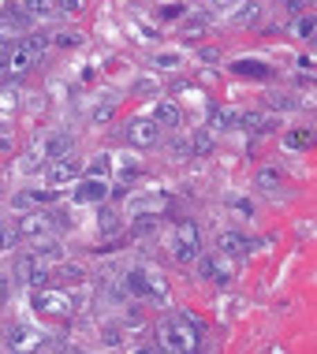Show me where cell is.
<instances>
[{
    "label": "cell",
    "mask_w": 317,
    "mask_h": 354,
    "mask_svg": "<svg viewBox=\"0 0 317 354\" xmlns=\"http://www.w3.org/2000/svg\"><path fill=\"white\" fill-rule=\"evenodd\" d=\"M198 250H201V232L194 220H179L176 224V235H172V254H176V261H198Z\"/></svg>",
    "instance_id": "3"
},
{
    "label": "cell",
    "mask_w": 317,
    "mask_h": 354,
    "mask_svg": "<svg viewBox=\"0 0 317 354\" xmlns=\"http://www.w3.org/2000/svg\"><path fill=\"white\" fill-rule=\"evenodd\" d=\"M15 109H19L15 86H4V90H0V123H8V112H15Z\"/></svg>",
    "instance_id": "18"
},
{
    "label": "cell",
    "mask_w": 317,
    "mask_h": 354,
    "mask_svg": "<svg viewBox=\"0 0 317 354\" xmlns=\"http://www.w3.org/2000/svg\"><path fill=\"white\" fill-rule=\"evenodd\" d=\"M98 220H101V232H105V235L120 232V216L112 213V209H101V216H98Z\"/></svg>",
    "instance_id": "25"
},
{
    "label": "cell",
    "mask_w": 317,
    "mask_h": 354,
    "mask_svg": "<svg viewBox=\"0 0 317 354\" xmlns=\"http://www.w3.org/2000/svg\"><path fill=\"white\" fill-rule=\"evenodd\" d=\"M4 53H8V45H4V37H0V68H4Z\"/></svg>",
    "instance_id": "41"
},
{
    "label": "cell",
    "mask_w": 317,
    "mask_h": 354,
    "mask_svg": "<svg viewBox=\"0 0 317 354\" xmlns=\"http://www.w3.org/2000/svg\"><path fill=\"white\" fill-rule=\"evenodd\" d=\"M53 213H26L23 220H19V239H49L53 235Z\"/></svg>",
    "instance_id": "7"
},
{
    "label": "cell",
    "mask_w": 317,
    "mask_h": 354,
    "mask_svg": "<svg viewBox=\"0 0 317 354\" xmlns=\"http://www.w3.org/2000/svg\"><path fill=\"white\" fill-rule=\"evenodd\" d=\"M235 4H239V0H213L217 12H224V8H235Z\"/></svg>",
    "instance_id": "40"
},
{
    "label": "cell",
    "mask_w": 317,
    "mask_h": 354,
    "mask_svg": "<svg viewBox=\"0 0 317 354\" xmlns=\"http://www.w3.org/2000/svg\"><path fill=\"white\" fill-rule=\"evenodd\" d=\"M257 19H262V4H257V0H239L235 12H232V23L235 26H254Z\"/></svg>",
    "instance_id": "11"
},
{
    "label": "cell",
    "mask_w": 317,
    "mask_h": 354,
    "mask_svg": "<svg viewBox=\"0 0 317 354\" xmlns=\"http://www.w3.org/2000/svg\"><path fill=\"white\" fill-rule=\"evenodd\" d=\"M153 227H157V216H142V220H134V235H150Z\"/></svg>",
    "instance_id": "27"
},
{
    "label": "cell",
    "mask_w": 317,
    "mask_h": 354,
    "mask_svg": "<svg viewBox=\"0 0 317 354\" xmlns=\"http://www.w3.org/2000/svg\"><path fill=\"white\" fill-rule=\"evenodd\" d=\"M127 142L134 149H150V146H157L161 142V123L153 120V116H134L127 123Z\"/></svg>",
    "instance_id": "5"
},
{
    "label": "cell",
    "mask_w": 317,
    "mask_h": 354,
    "mask_svg": "<svg viewBox=\"0 0 317 354\" xmlns=\"http://www.w3.org/2000/svg\"><path fill=\"white\" fill-rule=\"evenodd\" d=\"M109 171H112V157H109V153H101V157H93V160H90L86 176H90V179H105Z\"/></svg>",
    "instance_id": "20"
},
{
    "label": "cell",
    "mask_w": 317,
    "mask_h": 354,
    "mask_svg": "<svg viewBox=\"0 0 317 354\" xmlns=\"http://www.w3.org/2000/svg\"><path fill=\"white\" fill-rule=\"evenodd\" d=\"M82 176V165L71 157H60V160H49V168H45V179H49V187H67L75 183V179Z\"/></svg>",
    "instance_id": "6"
},
{
    "label": "cell",
    "mask_w": 317,
    "mask_h": 354,
    "mask_svg": "<svg viewBox=\"0 0 317 354\" xmlns=\"http://www.w3.org/2000/svg\"><path fill=\"white\" fill-rule=\"evenodd\" d=\"M19 232H4V224H0V250H8V246H15Z\"/></svg>",
    "instance_id": "31"
},
{
    "label": "cell",
    "mask_w": 317,
    "mask_h": 354,
    "mask_svg": "<svg viewBox=\"0 0 317 354\" xmlns=\"http://www.w3.org/2000/svg\"><path fill=\"white\" fill-rule=\"evenodd\" d=\"M179 64H183V60H179V53H161L157 56V68H179Z\"/></svg>",
    "instance_id": "29"
},
{
    "label": "cell",
    "mask_w": 317,
    "mask_h": 354,
    "mask_svg": "<svg viewBox=\"0 0 317 354\" xmlns=\"http://www.w3.org/2000/svg\"><path fill=\"white\" fill-rule=\"evenodd\" d=\"M112 112H116L112 104H101V109L93 112V123H109V120H112Z\"/></svg>",
    "instance_id": "32"
},
{
    "label": "cell",
    "mask_w": 317,
    "mask_h": 354,
    "mask_svg": "<svg viewBox=\"0 0 317 354\" xmlns=\"http://www.w3.org/2000/svg\"><path fill=\"white\" fill-rule=\"evenodd\" d=\"M37 261H60L64 250H60V243H45V239H37V250H34Z\"/></svg>",
    "instance_id": "19"
},
{
    "label": "cell",
    "mask_w": 317,
    "mask_h": 354,
    "mask_svg": "<svg viewBox=\"0 0 317 354\" xmlns=\"http://www.w3.org/2000/svg\"><path fill=\"white\" fill-rule=\"evenodd\" d=\"M127 287H131L134 299H150V302H157V306H165L172 299L168 280L157 269H131L127 272Z\"/></svg>",
    "instance_id": "2"
},
{
    "label": "cell",
    "mask_w": 317,
    "mask_h": 354,
    "mask_svg": "<svg viewBox=\"0 0 317 354\" xmlns=\"http://www.w3.org/2000/svg\"><path fill=\"white\" fill-rule=\"evenodd\" d=\"M153 120L165 123V127H179V123H183V112H179V104H176V101H161V104H157V112H153Z\"/></svg>",
    "instance_id": "15"
},
{
    "label": "cell",
    "mask_w": 317,
    "mask_h": 354,
    "mask_svg": "<svg viewBox=\"0 0 317 354\" xmlns=\"http://www.w3.org/2000/svg\"><path fill=\"white\" fill-rule=\"evenodd\" d=\"M198 339H201V321H194V317H165L157 324L161 351L190 354V351H198Z\"/></svg>",
    "instance_id": "1"
},
{
    "label": "cell",
    "mask_w": 317,
    "mask_h": 354,
    "mask_svg": "<svg viewBox=\"0 0 317 354\" xmlns=\"http://www.w3.org/2000/svg\"><path fill=\"white\" fill-rule=\"evenodd\" d=\"M60 276H64V280H71V283H75V280L82 283V276H86V272L79 269V265H60Z\"/></svg>",
    "instance_id": "28"
},
{
    "label": "cell",
    "mask_w": 317,
    "mask_h": 354,
    "mask_svg": "<svg viewBox=\"0 0 317 354\" xmlns=\"http://www.w3.org/2000/svg\"><path fill=\"white\" fill-rule=\"evenodd\" d=\"M314 30H317V19H314V15H299V23H295V34H299L302 41H310Z\"/></svg>",
    "instance_id": "24"
},
{
    "label": "cell",
    "mask_w": 317,
    "mask_h": 354,
    "mask_svg": "<svg viewBox=\"0 0 317 354\" xmlns=\"http://www.w3.org/2000/svg\"><path fill=\"white\" fill-rule=\"evenodd\" d=\"M235 209H239V213H243V216H254V205L246 202V198H239V202H235Z\"/></svg>",
    "instance_id": "38"
},
{
    "label": "cell",
    "mask_w": 317,
    "mask_h": 354,
    "mask_svg": "<svg viewBox=\"0 0 317 354\" xmlns=\"http://www.w3.org/2000/svg\"><path fill=\"white\" fill-rule=\"evenodd\" d=\"M23 45L30 49V56H34V60H42V56H45V49H49V34H30V37H23Z\"/></svg>",
    "instance_id": "21"
},
{
    "label": "cell",
    "mask_w": 317,
    "mask_h": 354,
    "mask_svg": "<svg viewBox=\"0 0 317 354\" xmlns=\"http://www.w3.org/2000/svg\"><path fill=\"white\" fill-rule=\"evenodd\" d=\"M19 280L37 291V287L49 283V269H45V261H37V257L30 254V257H23V261H19Z\"/></svg>",
    "instance_id": "8"
},
{
    "label": "cell",
    "mask_w": 317,
    "mask_h": 354,
    "mask_svg": "<svg viewBox=\"0 0 317 354\" xmlns=\"http://www.w3.org/2000/svg\"><path fill=\"white\" fill-rule=\"evenodd\" d=\"M71 146H75V138L60 131V135H49V142H45L42 153H45L49 160H60V157H67V153H71Z\"/></svg>",
    "instance_id": "12"
},
{
    "label": "cell",
    "mask_w": 317,
    "mask_h": 354,
    "mask_svg": "<svg viewBox=\"0 0 317 354\" xmlns=\"http://www.w3.org/2000/svg\"><path fill=\"white\" fill-rule=\"evenodd\" d=\"M220 250L243 257L246 250H251V243H246V235H239V232H224V235H220Z\"/></svg>",
    "instance_id": "16"
},
{
    "label": "cell",
    "mask_w": 317,
    "mask_h": 354,
    "mask_svg": "<svg viewBox=\"0 0 317 354\" xmlns=\"http://www.w3.org/2000/svg\"><path fill=\"white\" fill-rule=\"evenodd\" d=\"M209 116H213V127H217V131H224V127H235V123H239V116H235V112H232V109H220V104H217L213 112H209Z\"/></svg>",
    "instance_id": "22"
},
{
    "label": "cell",
    "mask_w": 317,
    "mask_h": 354,
    "mask_svg": "<svg viewBox=\"0 0 317 354\" xmlns=\"http://www.w3.org/2000/svg\"><path fill=\"white\" fill-rule=\"evenodd\" d=\"M254 183H257V190H265V194H276V190L284 187V176H280V168H257Z\"/></svg>",
    "instance_id": "13"
},
{
    "label": "cell",
    "mask_w": 317,
    "mask_h": 354,
    "mask_svg": "<svg viewBox=\"0 0 317 354\" xmlns=\"http://www.w3.org/2000/svg\"><path fill=\"white\" fill-rule=\"evenodd\" d=\"M280 4L287 8V12H302V0H280Z\"/></svg>",
    "instance_id": "39"
},
{
    "label": "cell",
    "mask_w": 317,
    "mask_h": 354,
    "mask_svg": "<svg viewBox=\"0 0 317 354\" xmlns=\"http://www.w3.org/2000/svg\"><path fill=\"white\" fill-rule=\"evenodd\" d=\"M34 310L42 313V317L67 321L71 317V299H67L64 291H45V287H37L34 291Z\"/></svg>",
    "instance_id": "4"
},
{
    "label": "cell",
    "mask_w": 317,
    "mask_h": 354,
    "mask_svg": "<svg viewBox=\"0 0 317 354\" xmlns=\"http://www.w3.org/2000/svg\"><path fill=\"white\" fill-rule=\"evenodd\" d=\"M134 93H138V97H150V93H157V82H153V79H142L138 86H134Z\"/></svg>",
    "instance_id": "30"
},
{
    "label": "cell",
    "mask_w": 317,
    "mask_h": 354,
    "mask_svg": "<svg viewBox=\"0 0 317 354\" xmlns=\"http://www.w3.org/2000/svg\"><path fill=\"white\" fill-rule=\"evenodd\" d=\"M201 26H206V19H190V23L183 26V34H190V37H194V34H201Z\"/></svg>",
    "instance_id": "35"
},
{
    "label": "cell",
    "mask_w": 317,
    "mask_h": 354,
    "mask_svg": "<svg viewBox=\"0 0 317 354\" xmlns=\"http://www.w3.org/2000/svg\"><path fill=\"white\" fill-rule=\"evenodd\" d=\"M243 123L254 131V135H265V131H273V127H276V120H273V116H254V112H251V116H243Z\"/></svg>",
    "instance_id": "23"
},
{
    "label": "cell",
    "mask_w": 317,
    "mask_h": 354,
    "mask_svg": "<svg viewBox=\"0 0 317 354\" xmlns=\"http://www.w3.org/2000/svg\"><path fill=\"white\" fill-rule=\"evenodd\" d=\"M56 4H60L64 12H71V15H75V12H82V0H56Z\"/></svg>",
    "instance_id": "36"
},
{
    "label": "cell",
    "mask_w": 317,
    "mask_h": 354,
    "mask_svg": "<svg viewBox=\"0 0 317 354\" xmlns=\"http://www.w3.org/2000/svg\"><path fill=\"white\" fill-rule=\"evenodd\" d=\"M198 272L206 276V280H217V283H228L235 276V265L224 261V257H201L198 261Z\"/></svg>",
    "instance_id": "9"
},
{
    "label": "cell",
    "mask_w": 317,
    "mask_h": 354,
    "mask_svg": "<svg viewBox=\"0 0 317 354\" xmlns=\"http://www.w3.org/2000/svg\"><path fill=\"white\" fill-rule=\"evenodd\" d=\"M105 194H109V187H105L101 179H86V183L75 190V202H82V205H86V202H101Z\"/></svg>",
    "instance_id": "14"
},
{
    "label": "cell",
    "mask_w": 317,
    "mask_h": 354,
    "mask_svg": "<svg viewBox=\"0 0 317 354\" xmlns=\"http://www.w3.org/2000/svg\"><path fill=\"white\" fill-rule=\"evenodd\" d=\"M209 149H213L209 135H194V153H209Z\"/></svg>",
    "instance_id": "33"
},
{
    "label": "cell",
    "mask_w": 317,
    "mask_h": 354,
    "mask_svg": "<svg viewBox=\"0 0 317 354\" xmlns=\"http://www.w3.org/2000/svg\"><path fill=\"white\" fill-rule=\"evenodd\" d=\"M310 146H314V131L306 127H295L284 135V149H310Z\"/></svg>",
    "instance_id": "17"
},
{
    "label": "cell",
    "mask_w": 317,
    "mask_h": 354,
    "mask_svg": "<svg viewBox=\"0 0 317 354\" xmlns=\"http://www.w3.org/2000/svg\"><path fill=\"white\" fill-rule=\"evenodd\" d=\"M30 68H34V56H30V49H26L23 41L12 45V49L4 53V71L8 75H23V71H30Z\"/></svg>",
    "instance_id": "10"
},
{
    "label": "cell",
    "mask_w": 317,
    "mask_h": 354,
    "mask_svg": "<svg viewBox=\"0 0 317 354\" xmlns=\"http://www.w3.org/2000/svg\"><path fill=\"white\" fill-rule=\"evenodd\" d=\"M4 299H8V283L0 280V302H4Z\"/></svg>",
    "instance_id": "42"
},
{
    "label": "cell",
    "mask_w": 317,
    "mask_h": 354,
    "mask_svg": "<svg viewBox=\"0 0 317 354\" xmlns=\"http://www.w3.org/2000/svg\"><path fill=\"white\" fill-rule=\"evenodd\" d=\"M235 71L239 75H269L265 68H254V64H235Z\"/></svg>",
    "instance_id": "34"
},
{
    "label": "cell",
    "mask_w": 317,
    "mask_h": 354,
    "mask_svg": "<svg viewBox=\"0 0 317 354\" xmlns=\"http://www.w3.org/2000/svg\"><path fill=\"white\" fill-rule=\"evenodd\" d=\"M105 343H109V347H120V332L116 328H105Z\"/></svg>",
    "instance_id": "37"
},
{
    "label": "cell",
    "mask_w": 317,
    "mask_h": 354,
    "mask_svg": "<svg viewBox=\"0 0 317 354\" xmlns=\"http://www.w3.org/2000/svg\"><path fill=\"white\" fill-rule=\"evenodd\" d=\"M53 0H26V12H30V15H49L53 12Z\"/></svg>",
    "instance_id": "26"
}]
</instances>
